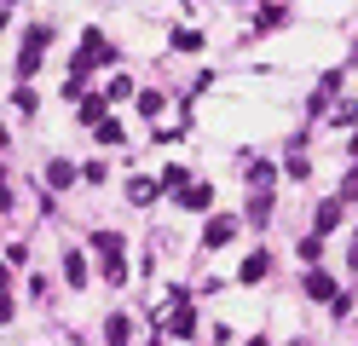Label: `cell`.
Masks as SVG:
<instances>
[{
	"label": "cell",
	"instance_id": "6da1fadb",
	"mask_svg": "<svg viewBox=\"0 0 358 346\" xmlns=\"http://www.w3.org/2000/svg\"><path fill=\"white\" fill-rule=\"evenodd\" d=\"M110 58H116V46H110L99 29H87V35H81V52H76V75H87L93 64H110Z\"/></svg>",
	"mask_w": 358,
	"mask_h": 346
},
{
	"label": "cell",
	"instance_id": "7a4b0ae2",
	"mask_svg": "<svg viewBox=\"0 0 358 346\" xmlns=\"http://www.w3.org/2000/svg\"><path fill=\"white\" fill-rule=\"evenodd\" d=\"M162 191H168V185H156L150 173H133V179H127V202H133V208H145V202H156Z\"/></svg>",
	"mask_w": 358,
	"mask_h": 346
},
{
	"label": "cell",
	"instance_id": "3957f363",
	"mask_svg": "<svg viewBox=\"0 0 358 346\" xmlns=\"http://www.w3.org/2000/svg\"><path fill=\"white\" fill-rule=\"evenodd\" d=\"M231 237H237V219H231V214H214L208 231H203V243H208V248H226Z\"/></svg>",
	"mask_w": 358,
	"mask_h": 346
},
{
	"label": "cell",
	"instance_id": "277c9868",
	"mask_svg": "<svg viewBox=\"0 0 358 346\" xmlns=\"http://www.w3.org/2000/svg\"><path fill=\"white\" fill-rule=\"evenodd\" d=\"M266 271H272V254H266V248H255L249 260L237 266V277H243V283H266Z\"/></svg>",
	"mask_w": 358,
	"mask_h": 346
},
{
	"label": "cell",
	"instance_id": "5b68a950",
	"mask_svg": "<svg viewBox=\"0 0 358 346\" xmlns=\"http://www.w3.org/2000/svg\"><path fill=\"white\" fill-rule=\"evenodd\" d=\"M306 294H312V300H324V306H329V300L341 294V289H335V277H329V271H318V266H312V271H306Z\"/></svg>",
	"mask_w": 358,
	"mask_h": 346
},
{
	"label": "cell",
	"instance_id": "8992f818",
	"mask_svg": "<svg viewBox=\"0 0 358 346\" xmlns=\"http://www.w3.org/2000/svg\"><path fill=\"white\" fill-rule=\"evenodd\" d=\"M168 329H173L179 340H191V335H196V312H191V300H173V323H168Z\"/></svg>",
	"mask_w": 358,
	"mask_h": 346
},
{
	"label": "cell",
	"instance_id": "52a82bcc",
	"mask_svg": "<svg viewBox=\"0 0 358 346\" xmlns=\"http://www.w3.org/2000/svg\"><path fill=\"white\" fill-rule=\"evenodd\" d=\"M93 254L110 266V260H122V231H93Z\"/></svg>",
	"mask_w": 358,
	"mask_h": 346
},
{
	"label": "cell",
	"instance_id": "ba28073f",
	"mask_svg": "<svg viewBox=\"0 0 358 346\" xmlns=\"http://www.w3.org/2000/svg\"><path fill=\"white\" fill-rule=\"evenodd\" d=\"M173 196H179V208H191V214H196V208H208V202H214V185L196 179V185H185V191H173Z\"/></svg>",
	"mask_w": 358,
	"mask_h": 346
},
{
	"label": "cell",
	"instance_id": "9c48e42d",
	"mask_svg": "<svg viewBox=\"0 0 358 346\" xmlns=\"http://www.w3.org/2000/svg\"><path fill=\"white\" fill-rule=\"evenodd\" d=\"M64 283H70V289H87V260H81V254H64Z\"/></svg>",
	"mask_w": 358,
	"mask_h": 346
},
{
	"label": "cell",
	"instance_id": "30bf717a",
	"mask_svg": "<svg viewBox=\"0 0 358 346\" xmlns=\"http://www.w3.org/2000/svg\"><path fill=\"white\" fill-rule=\"evenodd\" d=\"M341 202H318V231H324V237H329V231H341Z\"/></svg>",
	"mask_w": 358,
	"mask_h": 346
},
{
	"label": "cell",
	"instance_id": "8fae6325",
	"mask_svg": "<svg viewBox=\"0 0 358 346\" xmlns=\"http://www.w3.org/2000/svg\"><path fill=\"white\" fill-rule=\"evenodd\" d=\"M127 335H133L127 317H104V340H110V346H127Z\"/></svg>",
	"mask_w": 358,
	"mask_h": 346
},
{
	"label": "cell",
	"instance_id": "7c38bea8",
	"mask_svg": "<svg viewBox=\"0 0 358 346\" xmlns=\"http://www.w3.org/2000/svg\"><path fill=\"white\" fill-rule=\"evenodd\" d=\"M41 69V46H24V52H17V81H29Z\"/></svg>",
	"mask_w": 358,
	"mask_h": 346
},
{
	"label": "cell",
	"instance_id": "4fadbf2b",
	"mask_svg": "<svg viewBox=\"0 0 358 346\" xmlns=\"http://www.w3.org/2000/svg\"><path fill=\"white\" fill-rule=\"evenodd\" d=\"M104 104H110V92H93V99H81V122H104Z\"/></svg>",
	"mask_w": 358,
	"mask_h": 346
},
{
	"label": "cell",
	"instance_id": "5bb4252c",
	"mask_svg": "<svg viewBox=\"0 0 358 346\" xmlns=\"http://www.w3.org/2000/svg\"><path fill=\"white\" fill-rule=\"evenodd\" d=\"M329 122H335V127H352V122H358V99H341V104L329 110Z\"/></svg>",
	"mask_w": 358,
	"mask_h": 346
},
{
	"label": "cell",
	"instance_id": "9a60e30c",
	"mask_svg": "<svg viewBox=\"0 0 358 346\" xmlns=\"http://www.w3.org/2000/svg\"><path fill=\"white\" fill-rule=\"evenodd\" d=\"M47 185H52V191H64V185H76V168H70V161H52V168H47Z\"/></svg>",
	"mask_w": 358,
	"mask_h": 346
},
{
	"label": "cell",
	"instance_id": "2e32d148",
	"mask_svg": "<svg viewBox=\"0 0 358 346\" xmlns=\"http://www.w3.org/2000/svg\"><path fill=\"white\" fill-rule=\"evenodd\" d=\"M266 214H272V191H255V202H249V219H255V225H266Z\"/></svg>",
	"mask_w": 358,
	"mask_h": 346
},
{
	"label": "cell",
	"instance_id": "e0dca14e",
	"mask_svg": "<svg viewBox=\"0 0 358 346\" xmlns=\"http://www.w3.org/2000/svg\"><path fill=\"white\" fill-rule=\"evenodd\" d=\"M173 46L179 52H196V46H203V29H173Z\"/></svg>",
	"mask_w": 358,
	"mask_h": 346
},
{
	"label": "cell",
	"instance_id": "ac0fdd59",
	"mask_svg": "<svg viewBox=\"0 0 358 346\" xmlns=\"http://www.w3.org/2000/svg\"><path fill=\"white\" fill-rule=\"evenodd\" d=\"M139 115L156 122V115H162V92H139Z\"/></svg>",
	"mask_w": 358,
	"mask_h": 346
},
{
	"label": "cell",
	"instance_id": "d6986e66",
	"mask_svg": "<svg viewBox=\"0 0 358 346\" xmlns=\"http://www.w3.org/2000/svg\"><path fill=\"white\" fill-rule=\"evenodd\" d=\"M324 254V231H312V237H301V260H318Z\"/></svg>",
	"mask_w": 358,
	"mask_h": 346
},
{
	"label": "cell",
	"instance_id": "ffe728a7",
	"mask_svg": "<svg viewBox=\"0 0 358 346\" xmlns=\"http://www.w3.org/2000/svg\"><path fill=\"white\" fill-rule=\"evenodd\" d=\"M104 92H110V104H122V99H133V81H127V75H116Z\"/></svg>",
	"mask_w": 358,
	"mask_h": 346
},
{
	"label": "cell",
	"instance_id": "44dd1931",
	"mask_svg": "<svg viewBox=\"0 0 358 346\" xmlns=\"http://www.w3.org/2000/svg\"><path fill=\"white\" fill-rule=\"evenodd\" d=\"M99 145H122V122H99Z\"/></svg>",
	"mask_w": 358,
	"mask_h": 346
},
{
	"label": "cell",
	"instance_id": "7402d4cb",
	"mask_svg": "<svg viewBox=\"0 0 358 346\" xmlns=\"http://www.w3.org/2000/svg\"><path fill=\"white\" fill-rule=\"evenodd\" d=\"M283 17H289V6H266V12H260V29H278Z\"/></svg>",
	"mask_w": 358,
	"mask_h": 346
},
{
	"label": "cell",
	"instance_id": "603a6c76",
	"mask_svg": "<svg viewBox=\"0 0 358 346\" xmlns=\"http://www.w3.org/2000/svg\"><path fill=\"white\" fill-rule=\"evenodd\" d=\"M162 185H168V191H185L191 173H185V168H168V173H162Z\"/></svg>",
	"mask_w": 358,
	"mask_h": 346
},
{
	"label": "cell",
	"instance_id": "cb8c5ba5",
	"mask_svg": "<svg viewBox=\"0 0 358 346\" xmlns=\"http://www.w3.org/2000/svg\"><path fill=\"white\" fill-rule=\"evenodd\" d=\"M81 179H87V185H104L110 173H104V161H87V168H81Z\"/></svg>",
	"mask_w": 358,
	"mask_h": 346
},
{
	"label": "cell",
	"instance_id": "d4e9b609",
	"mask_svg": "<svg viewBox=\"0 0 358 346\" xmlns=\"http://www.w3.org/2000/svg\"><path fill=\"white\" fill-rule=\"evenodd\" d=\"M47 41H52V29H47V23H35V29L24 35V46H47Z\"/></svg>",
	"mask_w": 358,
	"mask_h": 346
},
{
	"label": "cell",
	"instance_id": "484cf974",
	"mask_svg": "<svg viewBox=\"0 0 358 346\" xmlns=\"http://www.w3.org/2000/svg\"><path fill=\"white\" fill-rule=\"evenodd\" d=\"M341 196H347V202H358V168H347V179H341Z\"/></svg>",
	"mask_w": 358,
	"mask_h": 346
},
{
	"label": "cell",
	"instance_id": "4316f807",
	"mask_svg": "<svg viewBox=\"0 0 358 346\" xmlns=\"http://www.w3.org/2000/svg\"><path fill=\"white\" fill-rule=\"evenodd\" d=\"M347 260H352V266H358V237H352V248H347Z\"/></svg>",
	"mask_w": 358,
	"mask_h": 346
},
{
	"label": "cell",
	"instance_id": "83f0119b",
	"mask_svg": "<svg viewBox=\"0 0 358 346\" xmlns=\"http://www.w3.org/2000/svg\"><path fill=\"white\" fill-rule=\"evenodd\" d=\"M347 150H352V156H358V133H352V138H347Z\"/></svg>",
	"mask_w": 358,
	"mask_h": 346
},
{
	"label": "cell",
	"instance_id": "f1b7e54d",
	"mask_svg": "<svg viewBox=\"0 0 358 346\" xmlns=\"http://www.w3.org/2000/svg\"><path fill=\"white\" fill-rule=\"evenodd\" d=\"M249 346H272V340H266V335H255V340H249Z\"/></svg>",
	"mask_w": 358,
	"mask_h": 346
},
{
	"label": "cell",
	"instance_id": "f546056e",
	"mask_svg": "<svg viewBox=\"0 0 358 346\" xmlns=\"http://www.w3.org/2000/svg\"><path fill=\"white\" fill-rule=\"evenodd\" d=\"M352 58H358V46H352Z\"/></svg>",
	"mask_w": 358,
	"mask_h": 346
}]
</instances>
